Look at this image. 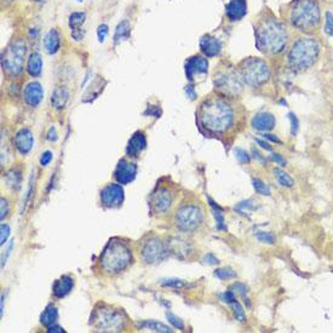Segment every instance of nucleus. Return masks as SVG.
<instances>
[{"instance_id": "nucleus-1", "label": "nucleus", "mask_w": 333, "mask_h": 333, "mask_svg": "<svg viewBox=\"0 0 333 333\" xmlns=\"http://www.w3.org/2000/svg\"><path fill=\"white\" fill-rule=\"evenodd\" d=\"M256 48L266 54L282 52L288 40V32L284 22L274 17H266L257 24L254 30Z\"/></svg>"}, {"instance_id": "nucleus-2", "label": "nucleus", "mask_w": 333, "mask_h": 333, "mask_svg": "<svg viewBox=\"0 0 333 333\" xmlns=\"http://www.w3.org/2000/svg\"><path fill=\"white\" fill-rule=\"evenodd\" d=\"M202 125L214 134H223L234 125L235 112L230 103L222 98H210L199 110Z\"/></svg>"}, {"instance_id": "nucleus-3", "label": "nucleus", "mask_w": 333, "mask_h": 333, "mask_svg": "<svg viewBox=\"0 0 333 333\" xmlns=\"http://www.w3.org/2000/svg\"><path fill=\"white\" fill-rule=\"evenodd\" d=\"M288 22L303 33L316 30L321 22L318 0H294L288 8Z\"/></svg>"}, {"instance_id": "nucleus-4", "label": "nucleus", "mask_w": 333, "mask_h": 333, "mask_svg": "<svg viewBox=\"0 0 333 333\" xmlns=\"http://www.w3.org/2000/svg\"><path fill=\"white\" fill-rule=\"evenodd\" d=\"M132 254L128 246L122 241L112 239L103 250L100 264L103 272L116 275L124 272L130 266Z\"/></svg>"}, {"instance_id": "nucleus-5", "label": "nucleus", "mask_w": 333, "mask_h": 333, "mask_svg": "<svg viewBox=\"0 0 333 333\" xmlns=\"http://www.w3.org/2000/svg\"><path fill=\"white\" fill-rule=\"evenodd\" d=\"M320 54V45L312 38H298L292 44L288 52V63L292 70H306L314 66Z\"/></svg>"}, {"instance_id": "nucleus-6", "label": "nucleus", "mask_w": 333, "mask_h": 333, "mask_svg": "<svg viewBox=\"0 0 333 333\" xmlns=\"http://www.w3.org/2000/svg\"><path fill=\"white\" fill-rule=\"evenodd\" d=\"M126 316L122 310L98 304L90 318V325L97 332H120L125 327Z\"/></svg>"}, {"instance_id": "nucleus-7", "label": "nucleus", "mask_w": 333, "mask_h": 333, "mask_svg": "<svg viewBox=\"0 0 333 333\" xmlns=\"http://www.w3.org/2000/svg\"><path fill=\"white\" fill-rule=\"evenodd\" d=\"M26 52L27 45L22 39L15 40L5 48L2 56V67L8 76H17L22 73Z\"/></svg>"}, {"instance_id": "nucleus-8", "label": "nucleus", "mask_w": 333, "mask_h": 333, "mask_svg": "<svg viewBox=\"0 0 333 333\" xmlns=\"http://www.w3.org/2000/svg\"><path fill=\"white\" fill-rule=\"evenodd\" d=\"M240 76L248 85L258 88L268 82L270 78V68L264 60L251 57L241 63Z\"/></svg>"}, {"instance_id": "nucleus-9", "label": "nucleus", "mask_w": 333, "mask_h": 333, "mask_svg": "<svg viewBox=\"0 0 333 333\" xmlns=\"http://www.w3.org/2000/svg\"><path fill=\"white\" fill-rule=\"evenodd\" d=\"M204 220L202 208L196 205H184L178 208L174 216L177 228L180 232H190L196 230Z\"/></svg>"}, {"instance_id": "nucleus-10", "label": "nucleus", "mask_w": 333, "mask_h": 333, "mask_svg": "<svg viewBox=\"0 0 333 333\" xmlns=\"http://www.w3.org/2000/svg\"><path fill=\"white\" fill-rule=\"evenodd\" d=\"M241 80H242L241 76H238L234 70H223L214 76V86L224 96L235 97L242 91Z\"/></svg>"}, {"instance_id": "nucleus-11", "label": "nucleus", "mask_w": 333, "mask_h": 333, "mask_svg": "<svg viewBox=\"0 0 333 333\" xmlns=\"http://www.w3.org/2000/svg\"><path fill=\"white\" fill-rule=\"evenodd\" d=\"M142 260L148 264H154L162 262L165 260L168 254V250L165 248V244L162 242L159 238H149V239L143 244L142 248Z\"/></svg>"}, {"instance_id": "nucleus-12", "label": "nucleus", "mask_w": 333, "mask_h": 333, "mask_svg": "<svg viewBox=\"0 0 333 333\" xmlns=\"http://www.w3.org/2000/svg\"><path fill=\"white\" fill-rule=\"evenodd\" d=\"M124 199V189L119 184H108L101 190V202L108 208H120Z\"/></svg>"}, {"instance_id": "nucleus-13", "label": "nucleus", "mask_w": 333, "mask_h": 333, "mask_svg": "<svg viewBox=\"0 0 333 333\" xmlns=\"http://www.w3.org/2000/svg\"><path fill=\"white\" fill-rule=\"evenodd\" d=\"M172 202H174V198L168 188H158L152 194L149 204H150V208L154 214H164L170 208Z\"/></svg>"}, {"instance_id": "nucleus-14", "label": "nucleus", "mask_w": 333, "mask_h": 333, "mask_svg": "<svg viewBox=\"0 0 333 333\" xmlns=\"http://www.w3.org/2000/svg\"><path fill=\"white\" fill-rule=\"evenodd\" d=\"M137 174V165L134 162H128L126 159H122L118 162L116 171H114V177L116 182L120 184H128L136 178Z\"/></svg>"}, {"instance_id": "nucleus-15", "label": "nucleus", "mask_w": 333, "mask_h": 333, "mask_svg": "<svg viewBox=\"0 0 333 333\" xmlns=\"http://www.w3.org/2000/svg\"><path fill=\"white\" fill-rule=\"evenodd\" d=\"M208 70V61L202 56H193L186 62V79L194 80L195 76L206 74Z\"/></svg>"}, {"instance_id": "nucleus-16", "label": "nucleus", "mask_w": 333, "mask_h": 333, "mask_svg": "<svg viewBox=\"0 0 333 333\" xmlns=\"http://www.w3.org/2000/svg\"><path fill=\"white\" fill-rule=\"evenodd\" d=\"M14 143H15V147L17 150H18L22 155L28 154L30 152V149L33 148L34 144L33 134H32L30 128H21V130L15 134Z\"/></svg>"}, {"instance_id": "nucleus-17", "label": "nucleus", "mask_w": 333, "mask_h": 333, "mask_svg": "<svg viewBox=\"0 0 333 333\" xmlns=\"http://www.w3.org/2000/svg\"><path fill=\"white\" fill-rule=\"evenodd\" d=\"M24 102L27 103L30 107H36V106H39L40 102H42V98H44V90H42V86L36 82H30V84L24 88Z\"/></svg>"}, {"instance_id": "nucleus-18", "label": "nucleus", "mask_w": 333, "mask_h": 333, "mask_svg": "<svg viewBox=\"0 0 333 333\" xmlns=\"http://www.w3.org/2000/svg\"><path fill=\"white\" fill-rule=\"evenodd\" d=\"M85 21H86L85 12H73L70 16L68 26H70L72 38L76 40V42H80V40L84 39L85 30H82V26H84Z\"/></svg>"}, {"instance_id": "nucleus-19", "label": "nucleus", "mask_w": 333, "mask_h": 333, "mask_svg": "<svg viewBox=\"0 0 333 333\" xmlns=\"http://www.w3.org/2000/svg\"><path fill=\"white\" fill-rule=\"evenodd\" d=\"M248 14L246 0H230L226 6V15L232 22L240 21Z\"/></svg>"}, {"instance_id": "nucleus-20", "label": "nucleus", "mask_w": 333, "mask_h": 333, "mask_svg": "<svg viewBox=\"0 0 333 333\" xmlns=\"http://www.w3.org/2000/svg\"><path fill=\"white\" fill-rule=\"evenodd\" d=\"M199 46L206 57H216L222 50V44L220 40L211 36H204L200 39Z\"/></svg>"}, {"instance_id": "nucleus-21", "label": "nucleus", "mask_w": 333, "mask_h": 333, "mask_svg": "<svg viewBox=\"0 0 333 333\" xmlns=\"http://www.w3.org/2000/svg\"><path fill=\"white\" fill-rule=\"evenodd\" d=\"M252 128H256L258 131H270L276 125V119L270 113H257L256 116L252 118Z\"/></svg>"}, {"instance_id": "nucleus-22", "label": "nucleus", "mask_w": 333, "mask_h": 333, "mask_svg": "<svg viewBox=\"0 0 333 333\" xmlns=\"http://www.w3.org/2000/svg\"><path fill=\"white\" fill-rule=\"evenodd\" d=\"M147 147V140L143 132H136L134 134V136L131 137V140H128V148H126V154L128 156L136 158L140 154V152L144 150Z\"/></svg>"}, {"instance_id": "nucleus-23", "label": "nucleus", "mask_w": 333, "mask_h": 333, "mask_svg": "<svg viewBox=\"0 0 333 333\" xmlns=\"http://www.w3.org/2000/svg\"><path fill=\"white\" fill-rule=\"evenodd\" d=\"M74 287V279L70 275H63L58 280L54 281L52 292L54 297L63 298L70 294V291Z\"/></svg>"}, {"instance_id": "nucleus-24", "label": "nucleus", "mask_w": 333, "mask_h": 333, "mask_svg": "<svg viewBox=\"0 0 333 333\" xmlns=\"http://www.w3.org/2000/svg\"><path fill=\"white\" fill-rule=\"evenodd\" d=\"M61 48V34L57 30H50L44 36V48L48 54L58 52Z\"/></svg>"}, {"instance_id": "nucleus-25", "label": "nucleus", "mask_w": 333, "mask_h": 333, "mask_svg": "<svg viewBox=\"0 0 333 333\" xmlns=\"http://www.w3.org/2000/svg\"><path fill=\"white\" fill-rule=\"evenodd\" d=\"M27 72L30 76L36 78L42 72V58L39 52H32L27 62Z\"/></svg>"}, {"instance_id": "nucleus-26", "label": "nucleus", "mask_w": 333, "mask_h": 333, "mask_svg": "<svg viewBox=\"0 0 333 333\" xmlns=\"http://www.w3.org/2000/svg\"><path fill=\"white\" fill-rule=\"evenodd\" d=\"M131 34V24L128 20H124V21L119 22L116 28V32H114V44H120V42H125L130 38Z\"/></svg>"}, {"instance_id": "nucleus-27", "label": "nucleus", "mask_w": 333, "mask_h": 333, "mask_svg": "<svg viewBox=\"0 0 333 333\" xmlns=\"http://www.w3.org/2000/svg\"><path fill=\"white\" fill-rule=\"evenodd\" d=\"M68 97H70V92H68L67 88L61 86V88H54L52 96H51V104L56 109L64 108L66 103L68 101Z\"/></svg>"}, {"instance_id": "nucleus-28", "label": "nucleus", "mask_w": 333, "mask_h": 333, "mask_svg": "<svg viewBox=\"0 0 333 333\" xmlns=\"http://www.w3.org/2000/svg\"><path fill=\"white\" fill-rule=\"evenodd\" d=\"M58 320V310L54 306H48L46 309L42 312V316H40V322L45 327H50L54 325Z\"/></svg>"}, {"instance_id": "nucleus-29", "label": "nucleus", "mask_w": 333, "mask_h": 333, "mask_svg": "<svg viewBox=\"0 0 333 333\" xmlns=\"http://www.w3.org/2000/svg\"><path fill=\"white\" fill-rule=\"evenodd\" d=\"M140 328L148 330L150 332H160V333H168L172 332V330L168 326L164 325L162 322H158V321H143V322L138 324Z\"/></svg>"}, {"instance_id": "nucleus-30", "label": "nucleus", "mask_w": 333, "mask_h": 333, "mask_svg": "<svg viewBox=\"0 0 333 333\" xmlns=\"http://www.w3.org/2000/svg\"><path fill=\"white\" fill-rule=\"evenodd\" d=\"M274 174H275V177H276L279 184H281L282 186H286V188H292V186H294V180H292V177L290 176L288 174H286L285 171L280 170V168H275Z\"/></svg>"}, {"instance_id": "nucleus-31", "label": "nucleus", "mask_w": 333, "mask_h": 333, "mask_svg": "<svg viewBox=\"0 0 333 333\" xmlns=\"http://www.w3.org/2000/svg\"><path fill=\"white\" fill-rule=\"evenodd\" d=\"M214 276L220 280H229V279H234L236 278V272H234L230 268H222V269H217L214 272Z\"/></svg>"}, {"instance_id": "nucleus-32", "label": "nucleus", "mask_w": 333, "mask_h": 333, "mask_svg": "<svg viewBox=\"0 0 333 333\" xmlns=\"http://www.w3.org/2000/svg\"><path fill=\"white\" fill-rule=\"evenodd\" d=\"M6 183L8 186L18 189L21 186V174L17 171H11L6 176Z\"/></svg>"}, {"instance_id": "nucleus-33", "label": "nucleus", "mask_w": 333, "mask_h": 333, "mask_svg": "<svg viewBox=\"0 0 333 333\" xmlns=\"http://www.w3.org/2000/svg\"><path fill=\"white\" fill-rule=\"evenodd\" d=\"M252 184H254V188L256 189V192L258 194L266 195V196H269V195L272 194L270 188H269V186H266L264 182H262L260 180L254 178V180H252Z\"/></svg>"}, {"instance_id": "nucleus-34", "label": "nucleus", "mask_w": 333, "mask_h": 333, "mask_svg": "<svg viewBox=\"0 0 333 333\" xmlns=\"http://www.w3.org/2000/svg\"><path fill=\"white\" fill-rule=\"evenodd\" d=\"M256 238L258 239V241H260V242L263 244H268V245H274V244L276 242V236L270 232H258Z\"/></svg>"}, {"instance_id": "nucleus-35", "label": "nucleus", "mask_w": 333, "mask_h": 333, "mask_svg": "<svg viewBox=\"0 0 333 333\" xmlns=\"http://www.w3.org/2000/svg\"><path fill=\"white\" fill-rule=\"evenodd\" d=\"M232 312H234V316L238 321L240 322H245L246 321V314L244 312V308L241 306V304L239 302H234L232 304Z\"/></svg>"}, {"instance_id": "nucleus-36", "label": "nucleus", "mask_w": 333, "mask_h": 333, "mask_svg": "<svg viewBox=\"0 0 333 333\" xmlns=\"http://www.w3.org/2000/svg\"><path fill=\"white\" fill-rule=\"evenodd\" d=\"M214 216L217 220V228L220 230H226V226L224 222V216L222 214V208H214Z\"/></svg>"}, {"instance_id": "nucleus-37", "label": "nucleus", "mask_w": 333, "mask_h": 333, "mask_svg": "<svg viewBox=\"0 0 333 333\" xmlns=\"http://www.w3.org/2000/svg\"><path fill=\"white\" fill-rule=\"evenodd\" d=\"M166 318H168V322L174 325V327H176V328L180 330V331H183V330H184V324H183V321L180 320L178 316H176V315L172 314V312H166Z\"/></svg>"}, {"instance_id": "nucleus-38", "label": "nucleus", "mask_w": 333, "mask_h": 333, "mask_svg": "<svg viewBox=\"0 0 333 333\" xmlns=\"http://www.w3.org/2000/svg\"><path fill=\"white\" fill-rule=\"evenodd\" d=\"M235 156L241 164H250L251 162V156H250L248 152L241 148H235Z\"/></svg>"}, {"instance_id": "nucleus-39", "label": "nucleus", "mask_w": 333, "mask_h": 333, "mask_svg": "<svg viewBox=\"0 0 333 333\" xmlns=\"http://www.w3.org/2000/svg\"><path fill=\"white\" fill-rule=\"evenodd\" d=\"M162 285L165 287H174V288H180V287L186 286V282L180 279H165L162 281Z\"/></svg>"}, {"instance_id": "nucleus-40", "label": "nucleus", "mask_w": 333, "mask_h": 333, "mask_svg": "<svg viewBox=\"0 0 333 333\" xmlns=\"http://www.w3.org/2000/svg\"><path fill=\"white\" fill-rule=\"evenodd\" d=\"M109 33V27L107 24H100L98 28H97V39H98L100 42H104L106 38H107Z\"/></svg>"}, {"instance_id": "nucleus-41", "label": "nucleus", "mask_w": 333, "mask_h": 333, "mask_svg": "<svg viewBox=\"0 0 333 333\" xmlns=\"http://www.w3.org/2000/svg\"><path fill=\"white\" fill-rule=\"evenodd\" d=\"M325 33L327 36H333V15L330 11L326 12V24H325Z\"/></svg>"}, {"instance_id": "nucleus-42", "label": "nucleus", "mask_w": 333, "mask_h": 333, "mask_svg": "<svg viewBox=\"0 0 333 333\" xmlns=\"http://www.w3.org/2000/svg\"><path fill=\"white\" fill-rule=\"evenodd\" d=\"M14 246H15V240L12 239V240L10 241V244H8V246L6 248V250H5V251L2 252V269L4 268V266H5V264H6V260H8V256H10V254H11V251H12Z\"/></svg>"}, {"instance_id": "nucleus-43", "label": "nucleus", "mask_w": 333, "mask_h": 333, "mask_svg": "<svg viewBox=\"0 0 333 333\" xmlns=\"http://www.w3.org/2000/svg\"><path fill=\"white\" fill-rule=\"evenodd\" d=\"M288 118L290 122H291V134L292 136H294V134L298 132V128H300V122H298V118L296 116L294 113H290Z\"/></svg>"}, {"instance_id": "nucleus-44", "label": "nucleus", "mask_w": 333, "mask_h": 333, "mask_svg": "<svg viewBox=\"0 0 333 333\" xmlns=\"http://www.w3.org/2000/svg\"><path fill=\"white\" fill-rule=\"evenodd\" d=\"M0 232H2V234H0V242H2V245H4V244L6 242L8 235H10V226L2 223Z\"/></svg>"}, {"instance_id": "nucleus-45", "label": "nucleus", "mask_w": 333, "mask_h": 333, "mask_svg": "<svg viewBox=\"0 0 333 333\" xmlns=\"http://www.w3.org/2000/svg\"><path fill=\"white\" fill-rule=\"evenodd\" d=\"M54 155L51 152H45V153L42 154V156H40V165L42 166H48V164L51 162V160H52Z\"/></svg>"}, {"instance_id": "nucleus-46", "label": "nucleus", "mask_w": 333, "mask_h": 333, "mask_svg": "<svg viewBox=\"0 0 333 333\" xmlns=\"http://www.w3.org/2000/svg\"><path fill=\"white\" fill-rule=\"evenodd\" d=\"M222 300L226 304H232L234 302H236V298H235V294L232 291H226L222 294Z\"/></svg>"}, {"instance_id": "nucleus-47", "label": "nucleus", "mask_w": 333, "mask_h": 333, "mask_svg": "<svg viewBox=\"0 0 333 333\" xmlns=\"http://www.w3.org/2000/svg\"><path fill=\"white\" fill-rule=\"evenodd\" d=\"M256 208V206H254V204L252 200H248V202H240L239 205H238V208H235V210H254Z\"/></svg>"}, {"instance_id": "nucleus-48", "label": "nucleus", "mask_w": 333, "mask_h": 333, "mask_svg": "<svg viewBox=\"0 0 333 333\" xmlns=\"http://www.w3.org/2000/svg\"><path fill=\"white\" fill-rule=\"evenodd\" d=\"M204 262H205L206 264H208V266H214V264L220 263V260H218V258L214 256V254H205V257H204Z\"/></svg>"}, {"instance_id": "nucleus-49", "label": "nucleus", "mask_w": 333, "mask_h": 333, "mask_svg": "<svg viewBox=\"0 0 333 333\" xmlns=\"http://www.w3.org/2000/svg\"><path fill=\"white\" fill-rule=\"evenodd\" d=\"M8 204L6 200L4 199V198H2V214H0L2 220L8 216Z\"/></svg>"}, {"instance_id": "nucleus-50", "label": "nucleus", "mask_w": 333, "mask_h": 333, "mask_svg": "<svg viewBox=\"0 0 333 333\" xmlns=\"http://www.w3.org/2000/svg\"><path fill=\"white\" fill-rule=\"evenodd\" d=\"M232 288L236 290V291L239 292L240 294H242L244 297H245V294H248V287L244 285V284H234V285H232Z\"/></svg>"}, {"instance_id": "nucleus-51", "label": "nucleus", "mask_w": 333, "mask_h": 333, "mask_svg": "<svg viewBox=\"0 0 333 333\" xmlns=\"http://www.w3.org/2000/svg\"><path fill=\"white\" fill-rule=\"evenodd\" d=\"M48 140H50V142H56L57 140H58V136H57V132H56V128H50V130L48 132Z\"/></svg>"}, {"instance_id": "nucleus-52", "label": "nucleus", "mask_w": 333, "mask_h": 333, "mask_svg": "<svg viewBox=\"0 0 333 333\" xmlns=\"http://www.w3.org/2000/svg\"><path fill=\"white\" fill-rule=\"evenodd\" d=\"M272 159L274 160L275 162L279 164L280 166H282V168H284V166H286V160L284 159V158L281 156V155H279V154H272Z\"/></svg>"}, {"instance_id": "nucleus-53", "label": "nucleus", "mask_w": 333, "mask_h": 333, "mask_svg": "<svg viewBox=\"0 0 333 333\" xmlns=\"http://www.w3.org/2000/svg\"><path fill=\"white\" fill-rule=\"evenodd\" d=\"M186 94H188V97H190V100H195V97H196V94H195L193 85L186 86Z\"/></svg>"}, {"instance_id": "nucleus-54", "label": "nucleus", "mask_w": 333, "mask_h": 333, "mask_svg": "<svg viewBox=\"0 0 333 333\" xmlns=\"http://www.w3.org/2000/svg\"><path fill=\"white\" fill-rule=\"evenodd\" d=\"M48 332H50V333L51 332H52V333H62V332H64V330H63L62 327L57 326L56 324H54V325L48 327Z\"/></svg>"}, {"instance_id": "nucleus-55", "label": "nucleus", "mask_w": 333, "mask_h": 333, "mask_svg": "<svg viewBox=\"0 0 333 333\" xmlns=\"http://www.w3.org/2000/svg\"><path fill=\"white\" fill-rule=\"evenodd\" d=\"M256 142H257L258 144H260V147H262L263 149H266V150H272V147H270V146H269V143H268V142H266V140H260V138H257V140H256Z\"/></svg>"}, {"instance_id": "nucleus-56", "label": "nucleus", "mask_w": 333, "mask_h": 333, "mask_svg": "<svg viewBox=\"0 0 333 333\" xmlns=\"http://www.w3.org/2000/svg\"><path fill=\"white\" fill-rule=\"evenodd\" d=\"M263 136H264V138H266V140H272V142H275V143H281V140H280L279 138H278L276 136H274V134H264Z\"/></svg>"}, {"instance_id": "nucleus-57", "label": "nucleus", "mask_w": 333, "mask_h": 333, "mask_svg": "<svg viewBox=\"0 0 333 333\" xmlns=\"http://www.w3.org/2000/svg\"><path fill=\"white\" fill-rule=\"evenodd\" d=\"M0 312H2V316L4 314V297H2V306H0Z\"/></svg>"}, {"instance_id": "nucleus-58", "label": "nucleus", "mask_w": 333, "mask_h": 333, "mask_svg": "<svg viewBox=\"0 0 333 333\" xmlns=\"http://www.w3.org/2000/svg\"><path fill=\"white\" fill-rule=\"evenodd\" d=\"M76 2H84V0H76Z\"/></svg>"}, {"instance_id": "nucleus-59", "label": "nucleus", "mask_w": 333, "mask_h": 333, "mask_svg": "<svg viewBox=\"0 0 333 333\" xmlns=\"http://www.w3.org/2000/svg\"><path fill=\"white\" fill-rule=\"evenodd\" d=\"M36 2H44V0H36Z\"/></svg>"}]
</instances>
